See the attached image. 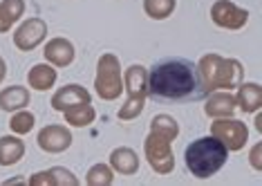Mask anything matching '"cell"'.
Returning a JSON list of instances; mask_svg holds the SVG:
<instances>
[{
  "label": "cell",
  "mask_w": 262,
  "mask_h": 186,
  "mask_svg": "<svg viewBox=\"0 0 262 186\" xmlns=\"http://www.w3.org/2000/svg\"><path fill=\"white\" fill-rule=\"evenodd\" d=\"M148 94L164 106H182L206 97L198 68L186 58H162L148 76Z\"/></svg>",
  "instance_id": "obj_1"
},
{
  "label": "cell",
  "mask_w": 262,
  "mask_h": 186,
  "mask_svg": "<svg viewBox=\"0 0 262 186\" xmlns=\"http://www.w3.org/2000/svg\"><path fill=\"white\" fill-rule=\"evenodd\" d=\"M226 146L215 137H204V139L193 141L186 148V166L193 175L208 177L217 173L226 161Z\"/></svg>",
  "instance_id": "obj_2"
}]
</instances>
